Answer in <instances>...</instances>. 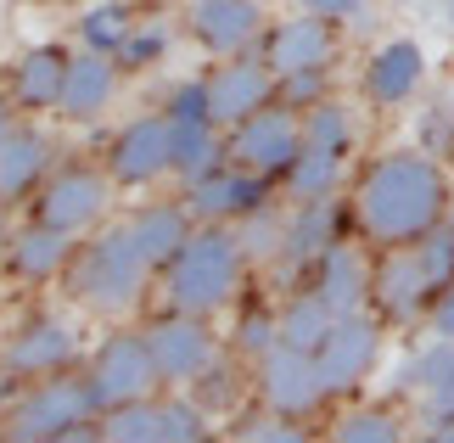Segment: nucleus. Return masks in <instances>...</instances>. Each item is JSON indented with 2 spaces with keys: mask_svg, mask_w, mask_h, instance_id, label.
<instances>
[{
  "mask_svg": "<svg viewBox=\"0 0 454 443\" xmlns=\"http://www.w3.org/2000/svg\"><path fill=\"white\" fill-rule=\"evenodd\" d=\"M454 191L432 152H387L364 169L354 191V219L376 247H415L449 219Z\"/></svg>",
  "mask_w": 454,
  "mask_h": 443,
  "instance_id": "obj_1",
  "label": "nucleus"
},
{
  "mask_svg": "<svg viewBox=\"0 0 454 443\" xmlns=\"http://www.w3.org/2000/svg\"><path fill=\"white\" fill-rule=\"evenodd\" d=\"M152 264L141 253V241H135L129 225L118 230H101V236H90L74 253V264H67V292H74L79 309L101 314V320H118V314H129L135 304L146 297L152 287Z\"/></svg>",
  "mask_w": 454,
  "mask_h": 443,
  "instance_id": "obj_2",
  "label": "nucleus"
},
{
  "mask_svg": "<svg viewBox=\"0 0 454 443\" xmlns=\"http://www.w3.org/2000/svg\"><path fill=\"white\" fill-rule=\"evenodd\" d=\"M241 270H247V247H241L236 225H197V230H191V241L180 247V258L163 270L168 309L219 314L236 297Z\"/></svg>",
  "mask_w": 454,
  "mask_h": 443,
  "instance_id": "obj_3",
  "label": "nucleus"
},
{
  "mask_svg": "<svg viewBox=\"0 0 454 443\" xmlns=\"http://www.w3.org/2000/svg\"><path fill=\"white\" fill-rule=\"evenodd\" d=\"M6 438L17 443H51V438H101V404L84 370L34 376L28 393H17L6 410Z\"/></svg>",
  "mask_w": 454,
  "mask_h": 443,
  "instance_id": "obj_4",
  "label": "nucleus"
},
{
  "mask_svg": "<svg viewBox=\"0 0 454 443\" xmlns=\"http://www.w3.org/2000/svg\"><path fill=\"white\" fill-rule=\"evenodd\" d=\"M113 174L107 169H90V163H62L51 169V180L34 191V219L51 225V230H67V236H90V230L101 225V214H107L113 202Z\"/></svg>",
  "mask_w": 454,
  "mask_h": 443,
  "instance_id": "obj_5",
  "label": "nucleus"
},
{
  "mask_svg": "<svg viewBox=\"0 0 454 443\" xmlns=\"http://www.w3.org/2000/svg\"><path fill=\"white\" fill-rule=\"evenodd\" d=\"M84 376H90V387H96L101 415L118 410V404L152 399L157 382H163V376H157L146 331H113V336H101V348L90 353V365H84Z\"/></svg>",
  "mask_w": 454,
  "mask_h": 443,
  "instance_id": "obj_6",
  "label": "nucleus"
},
{
  "mask_svg": "<svg viewBox=\"0 0 454 443\" xmlns=\"http://www.w3.org/2000/svg\"><path fill=\"white\" fill-rule=\"evenodd\" d=\"M224 152H231V163L253 169V174L286 180L292 157L303 152V118H298V107H286V101H270V107H258L253 118L231 123V140H224Z\"/></svg>",
  "mask_w": 454,
  "mask_h": 443,
  "instance_id": "obj_7",
  "label": "nucleus"
},
{
  "mask_svg": "<svg viewBox=\"0 0 454 443\" xmlns=\"http://www.w3.org/2000/svg\"><path fill=\"white\" fill-rule=\"evenodd\" d=\"M174 169V118L168 113H141L113 135L107 146V174L124 191H141L152 180H163Z\"/></svg>",
  "mask_w": 454,
  "mask_h": 443,
  "instance_id": "obj_8",
  "label": "nucleus"
},
{
  "mask_svg": "<svg viewBox=\"0 0 454 443\" xmlns=\"http://www.w3.org/2000/svg\"><path fill=\"white\" fill-rule=\"evenodd\" d=\"M258 399L270 404L275 415H292V421H309L320 415V404L331 399V387L320 376V365H314L309 348H275L258 360Z\"/></svg>",
  "mask_w": 454,
  "mask_h": 443,
  "instance_id": "obj_9",
  "label": "nucleus"
},
{
  "mask_svg": "<svg viewBox=\"0 0 454 443\" xmlns=\"http://www.w3.org/2000/svg\"><path fill=\"white\" fill-rule=\"evenodd\" d=\"M381 314L371 320V314H337V326L325 331V343L314 348V365H320V376H325V387L331 393H354V387L376 370V360H381Z\"/></svg>",
  "mask_w": 454,
  "mask_h": 443,
  "instance_id": "obj_10",
  "label": "nucleus"
},
{
  "mask_svg": "<svg viewBox=\"0 0 454 443\" xmlns=\"http://www.w3.org/2000/svg\"><path fill=\"white\" fill-rule=\"evenodd\" d=\"M185 208L197 214V225H236L270 208V174H253L241 163H219L214 174L185 186Z\"/></svg>",
  "mask_w": 454,
  "mask_h": 443,
  "instance_id": "obj_11",
  "label": "nucleus"
},
{
  "mask_svg": "<svg viewBox=\"0 0 454 443\" xmlns=\"http://www.w3.org/2000/svg\"><path fill=\"white\" fill-rule=\"evenodd\" d=\"M275 91H281V74L264 62V51H241V57H224L214 74H207V96H214V123L231 130V123L253 118L258 107H270Z\"/></svg>",
  "mask_w": 454,
  "mask_h": 443,
  "instance_id": "obj_12",
  "label": "nucleus"
},
{
  "mask_svg": "<svg viewBox=\"0 0 454 443\" xmlns=\"http://www.w3.org/2000/svg\"><path fill=\"white\" fill-rule=\"evenodd\" d=\"M146 343H152V360H157V376L163 382H191L202 365L219 360L207 314H185V309L157 314V320L146 326Z\"/></svg>",
  "mask_w": 454,
  "mask_h": 443,
  "instance_id": "obj_13",
  "label": "nucleus"
},
{
  "mask_svg": "<svg viewBox=\"0 0 454 443\" xmlns=\"http://www.w3.org/2000/svg\"><path fill=\"white\" fill-rule=\"evenodd\" d=\"M258 51H264V62L281 79L303 74V67H331V57H337V17H320V12L298 6V17H281V23L264 28Z\"/></svg>",
  "mask_w": 454,
  "mask_h": 443,
  "instance_id": "obj_14",
  "label": "nucleus"
},
{
  "mask_svg": "<svg viewBox=\"0 0 454 443\" xmlns=\"http://www.w3.org/2000/svg\"><path fill=\"white\" fill-rule=\"evenodd\" d=\"M432 281L421 270V253L415 247H387V258L376 264V287H371V304L387 326H415L432 314Z\"/></svg>",
  "mask_w": 454,
  "mask_h": 443,
  "instance_id": "obj_15",
  "label": "nucleus"
},
{
  "mask_svg": "<svg viewBox=\"0 0 454 443\" xmlns=\"http://www.w3.org/2000/svg\"><path fill=\"white\" fill-rule=\"evenodd\" d=\"M74 360H79V331L57 320V314H34L6 343L12 376H57V370H74Z\"/></svg>",
  "mask_w": 454,
  "mask_h": 443,
  "instance_id": "obj_16",
  "label": "nucleus"
},
{
  "mask_svg": "<svg viewBox=\"0 0 454 443\" xmlns=\"http://www.w3.org/2000/svg\"><path fill=\"white\" fill-rule=\"evenodd\" d=\"M191 34L214 57H241L264 40V6L258 0H197L191 6Z\"/></svg>",
  "mask_w": 454,
  "mask_h": 443,
  "instance_id": "obj_17",
  "label": "nucleus"
},
{
  "mask_svg": "<svg viewBox=\"0 0 454 443\" xmlns=\"http://www.w3.org/2000/svg\"><path fill=\"white\" fill-rule=\"evenodd\" d=\"M371 287H376V264L359 253V247H325L320 264L309 270V292H320L325 297V309L331 314H359L364 304H371Z\"/></svg>",
  "mask_w": 454,
  "mask_h": 443,
  "instance_id": "obj_18",
  "label": "nucleus"
},
{
  "mask_svg": "<svg viewBox=\"0 0 454 443\" xmlns=\"http://www.w3.org/2000/svg\"><path fill=\"white\" fill-rule=\"evenodd\" d=\"M118 57H107V51H90V45H79L74 51V62H67V84H62V118H74V123H96L101 113L113 107V96H118Z\"/></svg>",
  "mask_w": 454,
  "mask_h": 443,
  "instance_id": "obj_19",
  "label": "nucleus"
},
{
  "mask_svg": "<svg viewBox=\"0 0 454 443\" xmlns=\"http://www.w3.org/2000/svg\"><path fill=\"white\" fill-rule=\"evenodd\" d=\"M342 241V202H298V214L286 219V241H281V270L286 275H309L314 264H320L325 247H337Z\"/></svg>",
  "mask_w": 454,
  "mask_h": 443,
  "instance_id": "obj_20",
  "label": "nucleus"
},
{
  "mask_svg": "<svg viewBox=\"0 0 454 443\" xmlns=\"http://www.w3.org/2000/svg\"><path fill=\"white\" fill-rule=\"evenodd\" d=\"M79 236H67V230H51V225H40V219H28L23 230L12 236V247H6V270L17 275V281H28V287H45V281H57V275H67V264H74V247Z\"/></svg>",
  "mask_w": 454,
  "mask_h": 443,
  "instance_id": "obj_21",
  "label": "nucleus"
},
{
  "mask_svg": "<svg viewBox=\"0 0 454 443\" xmlns=\"http://www.w3.org/2000/svg\"><path fill=\"white\" fill-rule=\"evenodd\" d=\"M51 169H57V140L45 130H12L0 146V202L34 197L51 180Z\"/></svg>",
  "mask_w": 454,
  "mask_h": 443,
  "instance_id": "obj_22",
  "label": "nucleus"
},
{
  "mask_svg": "<svg viewBox=\"0 0 454 443\" xmlns=\"http://www.w3.org/2000/svg\"><path fill=\"white\" fill-rule=\"evenodd\" d=\"M421 79H427V57H421L415 40H387L364 62V96H371L376 107H404V101L421 91Z\"/></svg>",
  "mask_w": 454,
  "mask_h": 443,
  "instance_id": "obj_23",
  "label": "nucleus"
},
{
  "mask_svg": "<svg viewBox=\"0 0 454 443\" xmlns=\"http://www.w3.org/2000/svg\"><path fill=\"white\" fill-rule=\"evenodd\" d=\"M67 62H74V51H62V45H34V51H23V57H17V67H12V107H17V113L62 107Z\"/></svg>",
  "mask_w": 454,
  "mask_h": 443,
  "instance_id": "obj_24",
  "label": "nucleus"
},
{
  "mask_svg": "<svg viewBox=\"0 0 454 443\" xmlns=\"http://www.w3.org/2000/svg\"><path fill=\"white\" fill-rule=\"evenodd\" d=\"M129 230H135V241H141L146 264H152L157 275H163L168 264L180 258V247L191 241V230H197V214H191L185 202H146L141 214L129 219Z\"/></svg>",
  "mask_w": 454,
  "mask_h": 443,
  "instance_id": "obj_25",
  "label": "nucleus"
},
{
  "mask_svg": "<svg viewBox=\"0 0 454 443\" xmlns=\"http://www.w3.org/2000/svg\"><path fill=\"white\" fill-rule=\"evenodd\" d=\"M404 387L427 393L432 415H454V336H438V343H427L421 353H410Z\"/></svg>",
  "mask_w": 454,
  "mask_h": 443,
  "instance_id": "obj_26",
  "label": "nucleus"
},
{
  "mask_svg": "<svg viewBox=\"0 0 454 443\" xmlns=\"http://www.w3.org/2000/svg\"><path fill=\"white\" fill-rule=\"evenodd\" d=\"M337 186H342V152L303 140V152L286 169V191L298 202H320V197H337Z\"/></svg>",
  "mask_w": 454,
  "mask_h": 443,
  "instance_id": "obj_27",
  "label": "nucleus"
},
{
  "mask_svg": "<svg viewBox=\"0 0 454 443\" xmlns=\"http://www.w3.org/2000/svg\"><path fill=\"white\" fill-rule=\"evenodd\" d=\"M224 140H219V123H174V174L191 186L202 174H214L224 163Z\"/></svg>",
  "mask_w": 454,
  "mask_h": 443,
  "instance_id": "obj_28",
  "label": "nucleus"
},
{
  "mask_svg": "<svg viewBox=\"0 0 454 443\" xmlns=\"http://www.w3.org/2000/svg\"><path fill=\"white\" fill-rule=\"evenodd\" d=\"M185 393H191V404L207 415V421H224L241 404V393H247V382H241V370L231 365V360H214V365H202L197 376L185 382Z\"/></svg>",
  "mask_w": 454,
  "mask_h": 443,
  "instance_id": "obj_29",
  "label": "nucleus"
},
{
  "mask_svg": "<svg viewBox=\"0 0 454 443\" xmlns=\"http://www.w3.org/2000/svg\"><path fill=\"white\" fill-rule=\"evenodd\" d=\"M337 326V314L325 309V297L320 292H292L286 297V309H281V343L286 348H320L325 343V331Z\"/></svg>",
  "mask_w": 454,
  "mask_h": 443,
  "instance_id": "obj_30",
  "label": "nucleus"
},
{
  "mask_svg": "<svg viewBox=\"0 0 454 443\" xmlns=\"http://www.w3.org/2000/svg\"><path fill=\"white\" fill-rule=\"evenodd\" d=\"M101 438L113 443H163V399H135L101 415Z\"/></svg>",
  "mask_w": 454,
  "mask_h": 443,
  "instance_id": "obj_31",
  "label": "nucleus"
},
{
  "mask_svg": "<svg viewBox=\"0 0 454 443\" xmlns=\"http://www.w3.org/2000/svg\"><path fill=\"white\" fill-rule=\"evenodd\" d=\"M129 34H135V12L124 6V0H101V6H90V12L79 17V45L107 51V57L124 51Z\"/></svg>",
  "mask_w": 454,
  "mask_h": 443,
  "instance_id": "obj_32",
  "label": "nucleus"
},
{
  "mask_svg": "<svg viewBox=\"0 0 454 443\" xmlns=\"http://www.w3.org/2000/svg\"><path fill=\"white\" fill-rule=\"evenodd\" d=\"M303 140H314V146H331V152H354V140H359V123L354 113L342 107V101H314V107H303Z\"/></svg>",
  "mask_w": 454,
  "mask_h": 443,
  "instance_id": "obj_33",
  "label": "nucleus"
},
{
  "mask_svg": "<svg viewBox=\"0 0 454 443\" xmlns=\"http://www.w3.org/2000/svg\"><path fill=\"white\" fill-rule=\"evenodd\" d=\"M331 438H342V443H398L404 438V421L393 410H381V404H364V410H342Z\"/></svg>",
  "mask_w": 454,
  "mask_h": 443,
  "instance_id": "obj_34",
  "label": "nucleus"
},
{
  "mask_svg": "<svg viewBox=\"0 0 454 443\" xmlns=\"http://www.w3.org/2000/svg\"><path fill=\"white\" fill-rule=\"evenodd\" d=\"M236 236L247 247V258H281V241H286V219L275 208H258V214L236 219Z\"/></svg>",
  "mask_w": 454,
  "mask_h": 443,
  "instance_id": "obj_35",
  "label": "nucleus"
},
{
  "mask_svg": "<svg viewBox=\"0 0 454 443\" xmlns=\"http://www.w3.org/2000/svg\"><path fill=\"white\" fill-rule=\"evenodd\" d=\"M415 253H421V270H427V281H432V292L454 287V225H449V219H443L438 230H427V236L415 241Z\"/></svg>",
  "mask_w": 454,
  "mask_h": 443,
  "instance_id": "obj_36",
  "label": "nucleus"
},
{
  "mask_svg": "<svg viewBox=\"0 0 454 443\" xmlns=\"http://www.w3.org/2000/svg\"><path fill=\"white\" fill-rule=\"evenodd\" d=\"M275 348H281V314H264V309L241 314V326H236V353H241V360L258 365Z\"/></svg>",
  "mask_w": 454,
  "mask_h": 443,
  "instance_id": "obj_37",
  "label": "nucleus"
},
{
  "mask_svg": "<svg viewBox=\"0 0 454 443\" xmlns=\"http://www.w3.org/2000/svg\"><path fill=\"white\" fill-rule=\"evenodd\" d=\"M163 113H168L174 123H214V96H207V79L174 84L168 101H163Z\"/></svg>",
  "mask_w": 454,
  "mask_h": 443,
  "instance_id": "obj_38",
  "label": "nucleus"
},
{
  "mask_svg": "<svg viewBox=\"0 0 454 443\" xmlns=\"http://www.w3.org/2000/svg\"><path fill=\"white\" fill-rule=\"evenodd\" d=\"M207 427H214V421L191 404V393L163 399V443H197V438H207Z\"/></svg>",
  "mask_w": 454,
  "mask_h": 443,
  "instance_id": "obj_39",
  "label": "nucleus"
},
{
  "mask_svg": "<svg viewBox=\"0 0 454 443\" xmlns=\"http://www.w3.org/2000/svg\"><path fill=\"white\" fill-rule=\"evenodd\" d=\"M168 51V28H157V23H135V34L124 40V51H118V67L124 74H141V67H152L157 57Z\"/></svg>",
  "mask_w": 454,
  "mask_h": 443,
  "instance_id": "obj_40",
  "label": "nucleus"
},
{
  "mask_svg": "<svg viewBox=\"0 0 454 443\" xmlns=\"http://www.w3.org/2000/svg\"><path fill=\"white\" fill-rule=\"evenodd\" d=\"M421 152H432L438 163L454 157V107H449V101H438V107L421 113Z\"/></svg>",
  "mask_w": 454,
  "mask_h": 443,
  "instance_id": "obj_41",
  "label": "nucleus"
},
{
  "mask_svg": "<svg viewBox=\"0 0 454 443\" xmlns=\"http://www.w3.org/2000/svg\"><path fill=\"white\" fill-rule=\"evenodd\" d=\"M281 96H286V107H314V101H325V67L286 74V79H281Z\"/></svg>",
  "mask_w": 454,
  "mask_h": 443,
  "instance_id": "obj_42",
  "label": "nucleus"
},
{
  "mask_svg": "<svg viewBox=\"0 0 454 443\" xmlns=\"http://www.w3.org/2000/svg\"><path fill=\"white\" fill-rule=\"evenodd\" d=\"M241 438H258V443H303V432L292 427V415H264V421H247L241 427Z\"/></svg>",
  "mask_w": 454,
  "mask_h": 443,
  "instance_id": "obj_43",
  "label": "nucleus"
},
{
  "mask_svg": "<svg viewBox=\"0 0 454 443\" xmlns=\"http://www.w3.org/2000/svg\"><path fill=\"white\" fill-rule=\"evenodd\" d=\"M432 336H454V287H443L438 297H432Z\"/></svg>",
  "mask_w": 454,
  "mask_h": 443,
  "instance_id": "obj_44",
  "label": "nucleus"
},
{
  "mask_svg": "<svg viewBox=\"0 0 454 443\" xmlns=\"http://www.w3.org/2000/svg\"><path fill=\"white\" fill-rule=\"evenodd\" d=\"M298 6L303 12H320V17H337V23H342V17H359L371 0H298Z\"/></svg>",
  "mask_w": 454,
  "mask_h": 443,
  "instance_id": "obj_45",
  "label": "nucleus"
},
{
  "mask_svg": "<svg viewBox=\"0 0 454 443\" xmlns=\"http://www.w3.org/2000/svg\"><path fill=\"white\" fill-rule=\"evenodd\" d=\"M17 130V123H12V107H6V101H0V146H6V135Z\"/></svg>",
  "mask_w": 454,
  "mask_h": 443,
  "instance_id": "obj_46",
  "label": "nucleus"
},
{
  "mask_svg": "<svg viewBox=\"0 0 454 443\" xmlns=\"http://www.w3.org/2000/svg\"><path fill=\"white\" fill-rule=\"evenodd\" d=\"M12 236H17V230L6 225V214H0V264H6V247H12Z\"/></svg>",
  "mask_w": 454,
  "mask_h": 443,
  "instance_id": "obj_47",
  "label": "nucleus"
},
{
  "mask_svg": "<svg viewBox=\"0 0 454 443\" xmlns=\"http://www.w3.org/2000/svg\"><path fill=\"white\" fill-rule=\"evenodd\" d=\"M449 23H454V0H449Z\"/></svg>",
  "mask_w": 454,
  "mask_h": 443,
  "instance_id": "obj_48",
  "label": "nucleus"
}]
</instances>
